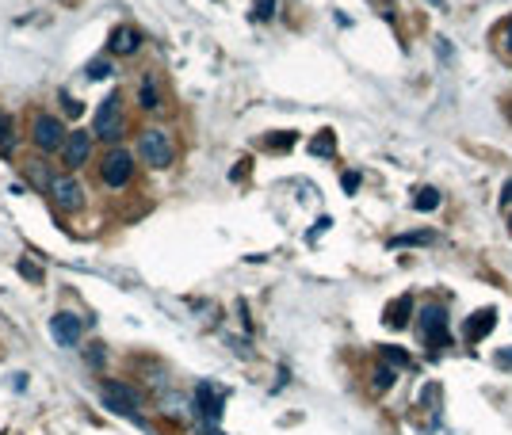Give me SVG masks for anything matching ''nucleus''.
<instances>
[{"instance_id":"1","label":"nucleus","mask_w":512,"mask_h":435,"mask_svg":"<svg viewBox=\"0 0 512 435\" xmlns=\"http://www.w3.org/2000/svg\"><path fill=\"white\" fill-rule=\"evenodd\" d=\"M123 126H126V119H123V96H119V92H111V96L99 103L96 119H92V130H96L104 141H119V138H123Z\"/></svg>"},{"instance_id":"2","label":"nucleus","mask_w":512,"mask_h":435,"mask_svg":"<svg viewBox=\"0 0 512 435\" xmlns=\"http://www.w3.org/2000/svg\"><path fill=\"white\" fill-rule=\"evenodd\" d=\"M99 394H104V405H108L111 412H119V416H130V420H141L138 409H141V397L134 386H126V382H104L99 386Z\"/></svg>"},{"instance_id":"3","label":"nucleus","mask_w":512,"mask_h":435,"mask_svg":"<svg viewBox=\"0 0 512 435\" xmlns=\"http://www.w3.org/2000/svg\"><path fill=\"white\" fill-rule=\"evenodd\" d=\"M138 153L149 168H168L173 165V141L165 130H141L138 138Z\"/></svg>"},{"instance_id":"4","label":"nucleus","mask_w":512,"mask_h":435,"mask_svg":"<svg viewBox=\"0 0 512 435\" xmlns=\"http://www.w3.org/2000/svg\"><path fill=\"white\" fill-rule=\"evenodd\" d=\"M31 138L42 153H58L66 145V126H61L58 115H35V126H31Z\"/></svg>"},{"instance_id":"5","label":"nucleus","mask_w":512,"mask_h":435,"mask_svg":"<svg viewBox=\"0 0 512 435\" xmlns=\"http://www.w3.org/2000/svg\"><path fill=\"white\" fill-rule=\"evenodd\" d=\"M99 176H104L108 188H126L130 176H134V156L126 153V149H111V153L104 156V165H99Z\"/></svg>"},{"instance_id":"6","label":"nucleus","mask_w":512,"mask_h":435,"mask_svg":"<svg viewBox=\"0 0 512 435\" xmlns=\"http://www.w3.org/2000/svg\"><path fill=\"white\" fill-rule=\"evenodd\" d=\"M421 332H424V340H429V347H432V352L447 347V313L440 310L436 302H432V305H424V310H421Z\"/></svg>"},{"instance_id":"7","label":"nucleus","mask_w":512,"mask_h":435,"mask_svg":"<svg viewBox=\"0 0 512 435\" xmlns=\"http://www.w3.org/2000/svg\"><path fill=\"white\" fill-rule=\"evenodd\" d=\"M50 195H54V203H58L66 214H73V210L84 206V191H81V183H77L73 176H54V180H50Z\"/></svg>"},{"instance_id":"8","label":"nucleus","mask_w":512,"mask_h":435,"mask_svg":"<svg viewBox=\"0 0 512 435\" xmlns=\"http://www.w3.org/2000/svg\"><path fill=\"white\" fill-rule=\"evenodd\" d=\"M92 153V134L88 130H73L66 134V145H61V161H66L69 168H81L84 161H88Z\"/></svg>"},{"instance_id":"9","label":"nucleus","mask_w":512,"mask_h":435,"mask_svg":"<svg viewBox=\"0 0 512 435\" xmlns=\"http://www.w3.org/2000/svg\"><path fill=\"white\" fill-rule=\"evenodd\" d=\"M81 332H84V325H81L77 313H58V317L50 321V336L58 340L61 347H73L77 340H81Z\"/></svg>"},{"instance_id":"10","label":"nucleus","mask_w":512,"mask_h":435,"mask_svg":"<svg viewBox=\"0 0 512 435\" xmlns=\"http://www.w3.org/2000/svg\"><path fill=\"white\" fill-rule=\"evenodd\" d=\"M195 405L207 420H218L222 416V405H226V394L215 386V382H199L195 386Z\"/></svg>"},{"instance_id":"11","label":"nucleus","mask_w":512,"mask_h":435,"mask_svg":"<svg viewBox=\"0 0 512 435\" xmlns=\"http://www.w3.org/2000/svg\"><path fill=\"white\" fill-rule=\"evenodd\" d=\"M493 325H497V310H478L474 317H466V340L471 344H478V340H486L489 332H493Z\"/></svg>"},{"instance_id":"12","label":"nucleus","mask_w":512,"mask_h":435,"mask_svg":"<svg viewBox=\"0 0 512 435\" xmlns=\"http://www.w3.org/2000/svg\"><path fill=\"white\" fill-rule=\"evenodd\" d=\"M138 46H141V34L134 31V27H115V31H111V54L130 58V54H138Z\"/></svg>"},{"instance_id":"13","label":"nucleus","mask_w":512,"mask_h":435,"mask_svg":"<svg viewBox=\"0 0 512 435\" xmlns=\"http://www.w3.org/2000/svg\"><path fill=\"white\" fill-rule=\"evenodd\" d=\"M409 313H413V298H409V294H397L394 302L386 305V313H382V317H386L390 329H405V325H409Z\"/></svg>"},{"instance_id":"14","label":"nucleus","mask_w":512,"mask_h":435,"mask_svg":"<svg viewBox=\"0 0 512 435\" xmlns=\"http://www.w3.org/2000/svg\"><path fill=\"white\" fill-rule=\"evenodd\" d=\"M138 103L146 107V111H157V107H161V96H157V84H153V77H146V81H141Z\"/></svg>"},{"instance_id":"15","label":"nucleus","mask_w":512,"mask_h":435,"mask_svg":"<svg viewBox=\"0 0 512 435\" xmlns=\"http://www.w3.org/2000/svg\"><path fill=\"white\" fill-rule=\"evenodd\" d=\"M310 153L314 156H333L337 153V138H333V130H322L314 141H310Z\"/></svg>"},{"instance_id":"16","label":"nucleus","mask_w":512,"mask_h":435,"mask_svg":"<svg viewBox=\"0 0 512 435\" xmlns=\"http://www.w3.org/2000/svg\"><path fill=\"white\" fill-rule=\"evenodd\" d=\"M382 359H386L390 367H397V370H413V359H409V352H402V347H394V344L382 347Z\"/></svg>"},{"instance_id":"17","label":"nucleus","mask_w":512,"mask_h":435,"mask_svg":"<svg viewBox=\"0 0 512 435\" xmlns=\"http://www.w3.org/2000/svg\"><path fill=\"white\" fill-rule=\"evenodd\" d=\"M413 206H417V210H424V214L436 210V206H440V191L436 188H421V191H417V199H413Z\"/></svg>"},{"instance_id":"18","label":"nucleus","mask_w":512,"mask_h":435,"mask_svg":"<svg viewBox=\"0 0 512 435\" xmlns=\"http://www.w3.org/2000/svg\"><path fill=\"white\" fill-rule=\"evenodd\" d=\"M371 386L379 390V394H386V390L394 386V367H379V370H375V378H371Z\"/></svg>"},{"instance_id":"19","label":"nucleus","mask_w":512,"mask_h":435,"mask_svg":"<svg viewBox=\"0 0 512 435\" xmlns=\"http://www.w3.org/2000/svg\"><path fill=\"white\" fill-rule=\"evenodd\" d=\"M432 241H436L432 233H405V237H394L390 245H394V248H402V245H432Z\"/></svg>"},{"instance_id":"20","label":"nucleus","mask_w":512,"mask_h":435,"mask_svg":"<svg viewBox=\"0 0 512 435\" xmlns=\"http://www.w3.org/2000/svg\"><path fill=\"white\" fill-rule=\"evenodd\" d=\"M27 176H31L39 188H50V172H46V161H35V165H27Z\"/></svg>"},{"instance_id":"21","label":"nucleus","mask_w":512,"mask_h":435,"mask_svg":"<svg viewBox=\"0 0 512 435\" xmlns=\"http://www.w3.org/2000/svg\"><path fill=\"white\" fill-rule=\"evenodd\" d=\"M12 145H16V138H12V119H8V115H0V149L8 153Z\"/></svg>"},{"instance_id":"22","label":"nucleus","mask_w":512,"mask_h":435,"mask_svg":"<svg viewBox=\"0 0 512 435\" xmlns=\"http://www.w3.org/2000/svg\"><path fill=\"white\" fill-rule=\"evenodd\" d=\"M253 16H256V19H272V16H275V0H256V4H253Z\"/></svg>"},{"instance_id":"23","label":"nucleus","mask_w":512,"mask_h":435,"mask_svg":"<svg viewBox=\"0 0 512 435\" xmlns=\"http://www.w3.org/2000/svg\"><path fill=\"white\" fill-rule=\"evenodd\" d=\"M501 210H504V218H509V225H512V180L504 183V191H501Z\"/></svg>"},{"instance_id":"24","label":"nucleus","mask_w":512,"mask_h":435,"mask_svg":"<svg viewBox=\"0 0 512 435\" xmlns=\"http://www.w3.org/2000/svg\"><path fill=\"white\" fill-rule=\"evenodd\" d=\"M88 77H92V81H104V77H111V65H108V61H92Z\"/></svg>"},{"instance_id":"25","label":"nucleus","mask_w":512,"mask_h":435,"mask_svg":"<svg viewBox=\"0 0 512 435\" xmlns=\"http://www.w3.org/2000/svg\"><path fill=\"white\" fill-rule=\"evenodd\" d=\"M291 141H295V134H279V138H268V145H272V149H283V145H287V149H291Z\"/></svg>"},{"instance_id":"26","label":"nucleus","mask_w":512,"mask_h":435,"mask_svg":"<svg viewBox=\"0 0 512 435\" xmlns=\"http://www.w3.org/2000/svg\"><path fill=\"white\" fill-rule=\"evenodd\" d=\"M340 183H344V191H355V188H360V172H344V180H340Z\"/></svg>"},{"instance_id":"27","label":"nucleus","mask_w":512,"mask_h":435,"mask_svg":"<svg viewBox=\"0 0 512 435\" xmlns=\"http://www.w3.org/2000/svg\"><path fill=\"white\" fill-rule=\"evenodd\" d=\"M66 111H69V115H73V119H77V115H81V111H84V107H81V103H77V99H66Z\"/></svg>"},{"instance_id":"28","label":"nucleus","mask_w":512,"mask_h":435,"mask_svg":"<svg viewBox=\"0 0 512 435\" xmlns=\"http://www.w3.org/2000/svg\"><path fill=\"white\" fill-rule=\"evenodd\" d=\"M19 271H23L27 279H39V267H31V263H19Z\"/></svg>"},{"instance_id":"29","label":"nucleus","mask_w":512,"mask_h":435,"mask_svg":"<svg viewBox=\"0 0 512 435\" xmlns=\"http://www.w3.org/2000/svg\"><path fill=\"white\" fill-rule=\"evenodd\" d=\"M440 58L451 61V46H447V39H440Z\"/></svg>"},{"instance_id":"30","label":"nucleus","mask_w":512,"mask_h":435,"mask_svg":"<svg viewBox=\"0 0 512 435\" xmlns=\"http://www.w3.org/2000/svg\"><path fill=\"white\" fill-rule=\"evenodd\" d=\"M497 363H501V367H512V347H509V352H501V355H497Z\"/></svg>"},{"instance_id":"31","label":"nucleus","mask_w":512,"mask_h":435,"mask_svg":"<svg viewBox=\"0 0 512 435\" xmlns=\"http://www.w3.org/2000/svg\"><path fill=\"white\" fill-rule=\"evenodd\" d=\"M509 50H512V27H509Z\"/></svg>"}]
</instances>
